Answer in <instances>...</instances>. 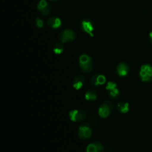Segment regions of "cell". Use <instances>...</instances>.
<instances>
[{"instance_id":"obj_1","label":"cell","mask_w":152,"mask_h":152,"mask_svg":"<svg viewBox=\"0 0 152 152\" xmlns=\"http://www.w3.org/2000/svg\"><path fill=\"white\" fill-rule=\"evenodd\" d=\"M79 66L82 72L88 74L91 72L94 68V65L92 58L87 54H82L79 57Z\"/></svg>"},{"instance_id":"obj_4","label":"cell","mask_w":152,"mask_h":152,"mask_svg":"<svg viewBox=\"0 0 152 152\" xmlns=\"http://www.w3.org/2000/svg\"><path fill=\"white\" fill-rule=\"evenodd\" d=\"M91 126L88 122H84L79 126L78 129V135L80 139L83 140H87L91 137Z\"/></svg>"},{"instance_id":"obj_6","label":"cell","mask_w":152,"mask_h":152,"mask_svg":"<svg viewBox=\"0 0 152 152\" xmlns=\"http://www.w3.org/2000/svg\"><path fill=\"white\" fill-rule=\"evenodd\" d=\"M106 90L111 99L116 100L120 97V91L115 82L109 81L106 86Z\"/></svg>"},{"instance_id":"obj_19","label":"cell","mask_w":152,"mask_h":152,"mask_svg":"<svg viewBox=\"0 0 152 152\" xmlns=\"http://www.w3.org/2000/svg\"><path fill=\"white\" fill-rule=\"evenodd\" d=\"M36 25L39 28H42L43 26V21L40 18H37L36 20Z\"/></svg>"},{"instance_id":"obj_17","label":"cell","mask_w":152,"mask_h":152,"mask_svg":"<svg viewBox=\"0 0 152 152\" xmlns=\"http://www.w3.org/2000/svg\"><path fill=\"white\" fill-rule=\"evenodd\" d=\"M64 50V46L62 44V43H57L55 45L53 48V50L54 53L56 55H60L61 54Z\"/></svg>"},{"instance_id":"obj_2","label":"cell","mask_w":152,"mask_h":152,"mask_svg":"<svg viewBox=\"0 0 152 152\" xmlns=\"http://www.w3.org/2000/svg\"><path fill=\"white\" fill-rule=\"evenodd\" d=\"M115 107V104L113 102L106 100L103 101L100 105L98 109L99 116L102 118H107Z\"/></svg>"},{"instance_id":"obj_14","label":"cell","mask_w":152,"mask_h":152,"mask_svg":"<svg viewBox=\"0 0 152 152\" xmlns=\"http://www.w3.org/2000/svg\"><path fill=\"white\" fill-rule=\"evenodd\" d=\"M46 23L49 27L53 29L58 28L62 26L61 20L56 17H52L49 18Z\"/></svg>"},{"instance_id":"obj_16","label":"cell","mask_w":152,"mask_h":152,"mask_svg":"<svg viewBox=\"0 0 152 152\" xmlns=\"http://www.w3.org/2000/svg\"><path fill=\"white\" fill-rule=\"evenodd\" d=\"M115 108L118 112L122 113H127L129 111V103L126 102H119L115 106Z\"/></svg>"},{"instance_id":"obj_13","label":"cell","mask_w":152,"mask_h":152,"mask_svg":"<svg viewBox=\"0 0 152 152\" xmlns=\"http://www.w3.org/2000/svg\"><path fill=\"white\" fill-rule=\"evenodd\" d=\"M86 78L83 75H76L72 80V87L75 90H80L81 89L85 84Z\"/></svg>"},{"instance_id":"obj_10","label":"cell","mask_w":152,"mask_h":152,"mask_svg":"<svg viewBox=\"0 0 152 152\" xmlns=\"http://www.w3.org/2000/svg\"><path fill=\"white\" fill-rule=\"evenodd\" d=\"M38 11L44 16L49 14L52 11L50 5L46 0H40L37 4Z\"/></svg>"},{"instance_id":"obj_9","label":"cell","mask_w":152,"mask_h":152,"mask_svg":"<svg viewBox=\"0 0 152 152\" xmlns=\"http://www.w3.org/2000/svg\"><path fill=\"white\" fill-rule=\"evenodd\" d=\"M80 27L84 33L88 34L91 36H93V31L94 30V25L90 19L84 18L82 20L80 23Z\"/></svg>"},{"instance_id":"obj_3","label":"cell","mask_w":152,"mask_h":152,"mask_svg":"<svg viewBox=\"0 0 152 152\" xmlns=\"http://www.w3.org/2000/svg\"><path fill=\"white\" fill-rule=\"evenodd\" d=\"M87 110L83 109H72L69 112V118L74 122L84 121L87 117Z\"/></svg>"},{"instance_id":"obj_7","label":"cell","mask_w":152,"mask_h":152,"mask_svg":"<svg viewBox=\"0 0 152 152\" xmlns=\"http://www.w3.org/2000/svg\"><path fill=\"white\" fill-rule=\"evenodd\" d=\"M76 37L75 33L71 29H66L61 31L58 35V38L61 42L68 43L73 41Z\"/></svg>"},{"instance_id":"obj_20","label":"cell","mask_w":152,"mask_h":152,"mask_svg":"<svg viewBox=\"0 0 152 152\" xmlns=\"http://www.w3.org/2000/svg\"><path fill=\"white\" fill-rule=\"evenodd\" d=\"M149 40L150 43L152 45V31H151L149 34Z\"/></svg>"},{"instance_id":"obj_11","label":"cell","mask_w":152,"mask_h":152,"mask_svg":"<svg viewBox=\"0 0 152 152\" xmlns=\"http://www.w3.org/2000/svg\"><path fill=\"white\" fill-rule=\"evenodd\" d=\"M103 150L104 146L99 141H94L90 142L86 148V152H102Z\"/></svg>"},{"instance_id":"obj_12","label":"cell","mask_w":152,"mask_h":152,"mask_svg":"<svg viewBox=\"0 0 152 152\" xmlns=\"http://www.w3.org/2000/svg\"><path fill=\"white\" fill-rule=\"evenodd\" d=\"M116 72L118 76L124 77L128 74L129 72V66L126 62H121L116 67Z\"/></svg>"},{"instance_id":"obj_5","label":"cell","mask_w":152,"mask_h":152,"mask_svg":"<svg viewBox=\"0 0 152 152\" xmlns=\"http://www.w3.org/2000/svg\"><path fill=\"white\" fill-rule=\"evenodd\" d=\"M140 77L143 82H150L152 80V66L150 64H144L141 66Z\"/></svg>"},{"instance_id":"obj_21","label":"cell","mask_w":152,"mask_h":152,"mask_svg":"<svg viewBox=\"0 0 152 152\" xmlns=\"http://www.w3.org/2000/svg\"><path fill=\"white\" fill-rule=\"evenodd\" d=\"M50 1H53V2H57V1H59V0H50Z\"/></svg>"},{"instance_id":"obj_8","label":"cell","mask_w":152,"mask_h":152,"mask_svg":"<svg viewBox=\"0 0 152 152\" xmlns=\"http://www.w3.org/2000/svg\"><path fill=\"white\" fill-rule=\"evenodd\" d=\"M106 82V77L100 73H97L94 74L93 75L91 76L90 80V83L91 86L94 87H98L99 86H101L103 85Z\"/></svg>"},{"instance_id":"obj_15","label":"cell","mask_w":152,"mask_h":152,"mask_svg":"<svg viewBox=\"0 0 152 152\" xmlns=\"http://www.w3.org/2000/svg\"><path fill=\"white\" fill-rule=\"evenodd\" d=\"M85 99L89 102H93L97 99V91L93 88H89L87 90L85 93Z\"/></svg>"},{"instance_id":"obj_18","label":"cell","mask_w":152,"mask_h":152,"mask_svg":"<svg viewBox=\"0 0 152 152\" xmlns=\"http://www.w3.org/2000/svg\"><path fill=\"white\" fill-rule=\"evenodd\" d=\"M98 119L96 115H91L88 118V123L92 125H97L98 124Z\"/></svg>"}]
</instances>
